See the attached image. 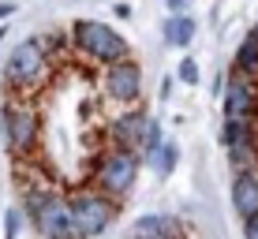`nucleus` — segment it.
Instances as JSON below:
<instances>
[{"instance_id": "20e7f679", "label": "nucleus", "mask_w": 258, "mask_h": 239, "mask_svg": "<svg viewBox=\"0 0 258 239\" xmlns=\"http://www.w3.org/2000/svg\"><path fill=\"white\" fill-rule=\"evenodd\" d=\"M71 45L83 52L86 60H94V64H116V60L131 56L127 38L116 26H109L101 19H79L71 26Z\"/></svg>"}, {"instance_id": "0eeeda50", "label": "nucleus", "mask_w": 258, "mask_h": 239, "mask_svg": "<svg viewBox=\"0 0 258 239\" xmlns=\"http://www.w3.org/2000/svg\"><path fill=\"white\" fill-rule=\"evenodd\" d=\"M221 109H225V120H254L258 116V78L232 67L225 90H221Z\"/></svg>"}, {"instance_id": "aec40b11", "label": "nucleus", "mask_w": 258, "mask_h": 239, "mask_svg": "<svg viewBox=\"0 0 258 239\" xmlns=\"http://www.w3.org/2000/svg\"><path fill=\"white\" fill-rule=\"evenodd\" d=\"M165 4H168V12H183V8H187L191 0H165Z\"/></svg>"}, {"instance_id": "6e6552de", "label": "nucleus", "mask_w": 258, "mask_h": 239, "mask_svg": "<svg viewBox=\"0 0 258 239\" xmlns=\"http://www.w3.org/2000/svg\"><path fill=\"white\" fill-rule=\"evenodd\" d=\"M221 142L228 149L232 172L239 168H254L258 165V135H254V120H225L221 127Z\"/></svg>"}, {"instance_id": "4468645a", "label": "nucleus", "mask_w": 258, "mask_h": 239, "mask_svg": "<svg viewBox=\"0 0 258 239\" xmlns=\"http://www.w3.org/2000/svg\"><path fill=\"white\" fill-rule=\"evenodd\" d=\"M176 161H180V146H176L172 138H161V146H157L154 153L146 157V165L154 168L157 176H172V168H176Z\"/></svg>"}, {"instance_id": "9d476101", "label": "nucleus", "mask_w": 258, "mask_h": 239, "mask_svg": "<svg viewBox=\"0 0 258 239\" xmlns=\"http://www.w3.org/2000/svg\"><path fill=\"white\" fill-rule=\"evenodd\" d=\"M135 239H183V220L176 213H142L131 224Z\"/></svg>"}, {"instance_id": "39448f33", "label": "nucleus", "mask_w": 258, "mask_h": 239, "mask_svg": "<svg viewBox=\"0 0 258 239\" xmlns=\"http://www.w3.org/2000/svg\"><path fill=\"white\" fill-rule=\"evenodd\" d=\"M139 161L142 157L135 149H123V146H109L101 157L94 161L90 168V183L94 187H101L105 194H112V198H127L131 191H135V180H139Z\"/></svg>"}, {"instance_id": "1a4fd4ad", "label": "nucleus", "mask_w": 258, "mask_h": 239, "mask_svg": "<svg viewBox=\"0 0 258 239\" xmlns=\"http://www.w3.org/2000/svg\"><path fill=\"white\" fill-rule=\"evenodd\" d=\"M105 94H109L112 101H120V105L139 101V94H142V67L131 56L116 60V64H105Z\"/></svg>"}, {"instance_id": "412c9836", "label": "nucleus", "mask_w": 258, "mask_h": 239, "mask_svg": "<svg viewBox=\"0 0 258 239\" xmlns=\"http://www.w3.org/2000/svg\"><path fill=\"white\" fill-rule=\"evenodd\" d=\"M12 12H15V4H0V19H8Z\"/></svg>"}, {"instance_id": "5701e85b", "label": "nucleus", "mask_w": 258, "mask_h": 239, "mask_svg": "<svg viewBox=\"0 0 258 239\" xmlns=\"http://www.w3.org/2000/svg\"><path fill=\"white\" fill-rule=\"evenodd\" d=\"M254 34H258V26H254Z\"/></svg>"}, {"instance_id": "b1692460", "label": "nucleus", "mask_w": 258, "mask_h": 239, "mask_svg": "<svg viewBox=\"0 0 258 239\" xmlns=\"http://www.w3.org/2000/svg\"><path fill=\"white\" fill-rule=\"evenodd\" d=\"M131 239H135V235H131Z\"/></svg>"}, {"instance_id": "4be33fe9", "label": "nucleus", "mask_w": 258, "mask_h": 239, "mask_svg": "<svg viewBox=\"0 0 258 239\" xmlns=\"http://www.w3.org/2000/svg\"><path fill=\"white\" fill-rule=\"evenodd\" d=\"M0 41H4V30H0Z\"/></svg>"}, {"instance_id": "dca6fc26", "label": "nucleus", "mask_w": 258, "mask_h": 239, "mask_svg": "<svg viewBox=\"0 0 258 239\" xmlns=\"http://www.w3.org/2000/svg\"><path fill=\"white\" fill-rule=\"evenodd\" d=\"M161 138H165V135H161V120L150 116V120H146V135H142V146H139V157H142V161H146V157L161 146Z\"/></svg>"}, {"instance_id": "7ed1b4c3", "label": "nucleus", "mask_w": 258, "mask_h": 239, "mask_svg": "<svg viewBox=\"0 0 258 239\" xmlns=\"http://www.w3.org/2000/svg\"><path fill=\"white\" fill-rule=\"evenodd\" d=\"M71 202V224H75V239H97L101 232H109V224L120 213V202L112 194H105L101 187H75L68 194Z\"/></svg>"}, {"instance_id": "2eb2a0df", "label": "nucleus", "mask_w": 258, "mask_h": 239, "mask_svg": "<svg viewBox=\"0 0 258 239\" xmlns=\"http://www.w3.org/2000/svg\"><path fill=\"white\" fill-rule=\"evenodd\" d=\"M236 71H243V75H251L258 78V34L251 30L243 41H239V49H236Z\"/></svg>"}, {"instance_id": "423d86ee", "label": "nucleus", "mask_w": 258, "mask_h": 239, "mask_svg": "<svg viewBox=\"0 0 258 239\" xmlns=\"http://www.w3.org/2000/svg\"><path fill=\"white\" fill-rule=\"evenodd\" d=\"M49 71V49L41 45V38H26L12 49V56L4 60V83L12 86V94H26L30 86H38Z\"/></svg>"}, {"instance_id": "f257e3e1", "label": "nucleus", "mask_w": 258, "mask_h": 239, "mask_svg": "<svg viewBox=\"0 0 258 239\" xmlns=\"http://www.w3.org/2000/svg\"><path fill=\"white\" fill-rule=\"evenodd\" d=\"M23 213L41 239H75L71 202L56 187H26L23 191Z\"/></svg>"}, {"instance_id": "ddd939ff", "label": "nucleus", "mask_w": 258, "mask_h": 239, "mask_svg": "<svg viewBox=\"0 0 258 239\" xmlns=\"http://www.w3.org/2000/svg\"><path fill=\"white\" fill-rule=\"evenodd\" d=\"M195 19L187 12H168V19H165V41L172 49H187L191 41H195Z\"/></svg>"}, {"instance_id": "9b49d317", "label": "nucleus", "mask_w": 258, "mask_h": 239, "mask_svg": "<svg viewBox=\"0 0 258 239\" xmlns=\"http://www.w3.org/2000/svg\"><path fill=\"white\" fill-rule=\"evenodd\" d=\"M146 120H150V112H123V116H116L109 123L112 146H123V149H135L139 153L142 135H146Z\"/></svg>"}, {"instance_id": "f3484780", "label": "nucleus", "mask_w": 258, "mask_h": 239, "mask_svg": "<svg viewBox=\"0 0 258 239\" xmlns=\"http://www.w3.org/2000/svg\"><path fill=\"white\" fill-rule=\"evenodd\" d=\"M23 232V209H8L4 217V239H19Z\"/></svg>"}, {"instance_id": "6ab92c4d", "label": "nucleus", "mask_w": 258, "mask_h": 239, "mask_svg": "<svg viewBox=\"0 0 258 239\" xmlns=\"http://www.w3.org/2000/svg\"><path fill=\"white\" fill-rule=\"evenodd\" d=\"M243 239H258V213L243 217Z\"/></svg>"}, {"instance_id": "f8f14e48", "label": "nucleus", "mask_w": 258, "mask_h": 239, "mask_svg": "<svg viewBox=\"0 0 258 239\" xmlns=\"http://www.w3.org/2000/svg\"><path fill=\"white\" fill-rule=\"evenodd\" d=\"M232 209L239 220L258 213V172L254 168H239L232 176Z\"/></svg>"}, {"instance_id": "f03ea898", "label": "nucleus", "mask_w": 258, "mask_h": 239, "mask_svg": "<svg viewBox=\"0 0 258 239\" xmlns=\"http://www.w3.org/2000/svg\"><path fill=\"white\" fill-rule=\"evenodd\" d=\"M0 135H4V149L19 161V157H30L38 149L41 138V116L26 94H12L4 105H0Z\"/></svg>"}, {"instance_id": "a211bd4d", "label": "nucleus", "mask_w": 258, "mask_h": 239, "mask_svg": "<svg viewBox=\"0 0 258 239\" xmlns=\"http://www.w3.org/2000/svg\"><path fill=\"white\" fill-rule=\"evenodd\" d=\"M180 83H187V86H195L199 83V64H195V60H180Z\"/></svg>"}]
</instances>
